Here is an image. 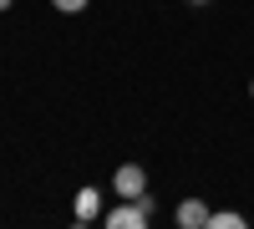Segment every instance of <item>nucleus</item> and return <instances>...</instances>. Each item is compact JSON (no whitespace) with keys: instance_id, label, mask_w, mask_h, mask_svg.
Wrapping results in <instances>:
<instances>
[{"instance_id":"obj_6","label":"nucleus","mask_w":254,"mask_h":229,"mask_svg":"<svg viewBox=\"0 0 254 229\" xmlns=\"http://www.w3.org/2000/svg\"><path fill=\"white\" fill-rule=\"evenodd\" d=\"M51 5H56L61 15H81V10H87V5H92V0H51Z\"/></svg>"},{"instance_id":"obj_8","label":"nucleus","mask_w":254,"mask_h":229,"mask_svg":"<svg viewBox=\"0 0 254 229\" xmlns=\"http://www.w3.org/2000/svg\"><path fill=\"white\" fill-rule=\"evenodd\" d=\"M188 5H208V0H188Z\"/></svg>"},{"instance_id":"obj_4","label":"nucleus","mask_w":254,"mask_h":229,"mask_svg":"<svg viewBox=\"0 0 254 229\" xmlns=\"http://www.w3.org/2000/svg\"><path fill=\"white\" fill-rule=\"evenodd\" d=\"M71 219L76 224H92V219H102V189H76V209H71Z\"/></svg>"},{"instance_id":"obj_2","label":"nucleus","mask_w":254,"mask_h":229,"mask_svg":"<svg viewBox=\"0 0 254 229\" xmlns=\"http://www.w3.org/2000/svg\"><path fill=\"white\" fill-rule=\"evenodd\" d=\"M112 194L117 199H147V168L142 163H122L112 173Z\"/></svg>"},{"instance_id":"obj_1","label":"nucleus","mask_w":254,"mask_h":229,"mask_svg":"<svg viewBox=\"0 0 254 229\" xmlns=\"http://www.w3.org/2000/svg\"><path fill=\"white\" fill-rule=\"evenodd\" d=\"M147 219H153V199H122L117 209L102 214V224H107V229H142Z\"/></svg>"},{"instance_id":"obj_5","label":"nucleus","mask_w":254,"mask_h":229,"mask_svg":"<svg viewBox=\"0 0 254 229\" xmlns=\"http://www.w3.org/2000/svg\"><path fill=\"white\" fill-rule=\"evenodd\" d=\"M249 219L244 214H234V209H214V219H208V229H244Z\"/></svg>"},{"instance_id":"obj_3","label":"nucleus","mask_w":254,"mask_h":229,"mask_svg":"<svg viewBox=\"0 0 254 229\" xmlns=\"http://www.w3.org/2000/svg\"><path fill=\"white\" fill-rule=\"evenodd\" d=\"M173 219H178V229H208V219H214V209H208L203 199H183L178 209H173Z\"/></svg>"},{"instance_id":"obj_9","label":"nucleus","mask_w":254,"mask_h":229,"mask_svg":"<svg viewBox=\"0 0 254 229\" xmlns=\"http://www.w3.org/2000/svg\"><path fill=\"white\" fill-rule=\"evenodd\" d=\"M249 97H254V81H249Z\"/></svg>"},{"instance_id":"obj_7","label":"nucleus","mask_w":254,"mask_h":229,"mask_svg":"<svg viewBox=\"0 0 254 229\" xmlns=\"http://www.w3.org/2000/svg\"><path fill=\"white\" fill-rule=\"evenodd\" d=\"M5 10H10V0H0V15H5Z\"/></svg>"}]
</instances>
